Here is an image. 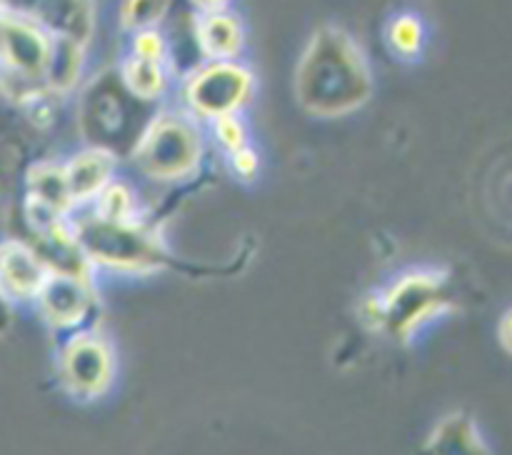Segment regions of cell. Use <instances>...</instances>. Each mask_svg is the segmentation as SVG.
<instances>
[{"mask_svg":"<svg viewBox=\"0 0 512 455\" xmlns=\"http://www.w3.org/2000/svg\"><path fill=\"white\" fill-rule=\"evenodd\" d=\"M88 210L103 220L140 218V205L138 198H135V190L130 188L125 180L118 178H113L103 190H100L98 198L88 205Z\"/></svg>","mask_w":512,"mask_h":455,"instance_id":"ffe728a7","label":"cell"},{"mask_svg":"<svg viewBox=\"0 0 512 455\" xmlns=\"http://www.w3.org/2000/svg\"><path fill=\"white\" fill-rule=\"evenodd\" d=\"M115 70H118V78L125 85V90L138 100H145V103L160 105L173 90V65L153 63V60L133 58V55L125 53L120 63L115 65Z\"/></svg>","mask_w":512,"mask_h":455,"instance_id":"2e32d148","label":"cell"},{"mask_svg":"<svg viewBox=\"0 0 512 455\" xmlns=\"http://www.w3.org/2000/svg\"><path fill=\"white\" fill-rule=\"evenodd\" d=\"M88 48L90 45L78 40L55 38L48 73H45V90L50 98H65L75 93L88 78Z\"/></svg>","mask_w":512,"mask_h":455,"instance_id":"e0dca14e","label":"cell"},{"mask_svg":"<svg viewBox=\"0 0 512 455\" xmlns=\"http://www.w3.org/2000/svg\"><path fill=\"white\" fill-rule=\"evenodd\" d=\"M258 93L255 70L240 60H200L180 80V108L208 125L220 115L245 113Z\"/></svg>","mask_w":512,"mask_h":455,"instance_id":"52a82bcc","label":"cell"},{"mask_svg":"<svg viewBox=\"0 0 512 455\" xmlns=\"http://www.w3.org/2000/svg\"><path fill=\"white\" fill-rule=\"evenodd\" d=\"M498 335H500V345H503V350L505 353H510V310H505L503 320H500Z\"/></svg>","mask_w":512,"mask_h":455,"instance_id":"484cf974","label":"cell"},{"mask_svg":"<svg viewBox=\"0 0 512 455\" xmlns=\"http://www.w3.org/2000/svg\"><path fill=\"white\" fill-rule=\"evenodd\" d=\"M235 0H188L193 13H215V10L233 8Z\"/></svg>","mask_w":512,"mask_h":455,"instance_id":"d4e9b609","label":"cell"},{"mask_svg":"<svg viewBox=\"0 0 512 455\" xmlns=\"http://www.w3.org/2000/svg\"><path fill=\"white\" fill-rule=\"evenodd\" d=\"M50 268L33 243L18 238L0 240V293L13 305H33Z\"/></svg>","mask_w":512,"mask_h":455,"instance_id":"7c38bea8","label":"cell"},{"mask_svg":"<svg viewBox=\"0 0 512 455\" xmlns=\"http://www.w3.org/2000/svg\"><path fill=\"white\" fill-rule=\"evenodd\" d=\"M160 105L130 95L120 83L118 70L103 68L85 78L78 88V128L85 145L110 150L125 158L148 120Z\"/></svg>","mask_w":512,"mask_h":455,"instance_id":"277c9868","label":"cell"},{"mask_svg":"<svg viewBox=\"0 0 512 455\" xmlns=\"http://www.w3.org/2000/svg\"><path fill=\"white\" fill-rule=\"evenodd\" d=\"M70 225L95 273L150 275L170 260L163 235L140 218L103 220L88 208H78L70 215Z\"/></svg>","mask_w":512,"mask_h":455,"instance_id":"3957f363","label":"cell"},{"mask_svg":"<svg viewBox=\"0 0 512 455\" xmlns=\"http://www.w3.org/2000/svg\"><path fill=\"white\" fill-rule=\"evenodd\" d=\"M78 210L65 180L63 163L58 160H38L25 173V218L30 228L63 220Z\"/></svg>","mask_w":512,"mask_h":455,"instance_id":"8fae6325","label":"cell"},{"mask_svg":"<svg viewBox=\"0 0 512 455\" xmlns=\"http://www.w3.org/2000/svg\"><path fill=\"white\" fill-rule=\"evenodd\" d=\"M0 8L33 20L53 38L83 45L93 43L98 28V0H0Z\"/></svg>","mask_w":512,"mask_h":455,"instance_id":"30bf717a","label":"cell"},{"mask_svg":"<svg viewBox=\"0 0 512 455\" xmlns=\"http://www.w3.org/2000/svg\"><path fill=\"white\" fill-rule=\"evenodd\" d=\"M175 0H120L118 13V30L123 35L135 33L145 28H163L165 20L173 13Z\"/></svg>","mask_w":512,"mask_h":455,"instance_id":"d6986e66","label":"cell"},{"mask_svg":"<svg viewBox=\"0 0 512 455\" xmlns=\"http://www.w3.org/2000/svg\"><path fill=\"white\" fill-rule=\"evenodd\" d=\"M453 310L450 275L443 268H413L363 300L365 325L408 345Z\"/></svg>","mask_w":512,"mask_h":455,"instance_id":"7a4b0ae2","label":"cell"},{"mask_svg":"<svg viewBox=\"0 0 512 455\" xmlns=\"http://www.w3.org/2000/svg\"><path fill=\"white\" fill-rule=\"evenodd\" d=\"M208 138L213 140L215 148L220 150L223 155L235 153V150L245 148V145L253 143L250 138V128L248 120H245V113H233V115H220V118L210 120L208 125Z\"/></svg>","mask_w":512,"mask_h":455,"instance_id":"44dd1931","label":"cell"},{"mask_svg":"<svg viewBox=\"0 0 512 455\" xmlns=\"http://www.w3.org/2000/svg\"><path fill=\"white\" fill-rule=\"evenodd\" d=\"M190 35L200 60H240L248 48V25L235 8L193 13Z\"/></svg>","mask_w":512,"mask_h":455,"instance_id":"4fadbf2b","label":"cell"},{"mask_svg":"<svg viewBox=\"0 0 512 455\" xmlns=\"http://www.w3.org/2000/svg\"><path fill=\"white\" fill-rule=\"evenodd\" d=\"M425 455H493V450L485 443L473 415L450 413L430 433Z\"/></svg>","mask_w":512,"mask_h":455,"instance_id":"9a60e30c","label":"cell"},{"mask_svg":"<svg viewBox=\"0 0 512 455\" xmlns=\"http://www.w3.org/2000/svg\"><path fill=\"white\" fill-rule=\"evenodd\" d=\"M118 155L95 145H83L63 160L65 180L78 208H88L100 190L118 175Z\"/></svg>","mask_w":512,"mask_h":455,"instance_id":"5bb4252c","label":"cell"},{"mask_svg":"<svg viewBox=\"0 0 512 455\" xmlns=\"http://www.w3.org/2000/svg\"><path fill=\"white\" fill-rule=\"evenodd\" d=\"M293 93L313 118L335 120L358 113L375 93V73L363 43L340 23H323L298 55Z\"/></svg>","mask_w":512,"mask_h":455,"instance_id":"6da1fadb","label":"cell"},{"mask_svg":"<svg viewBox=\"0 0 512 455\" xmlns=\"http://www.w3.org/2000/svg\"><path fill=\"white\" fill-rule=\"evenodd\" d=\"M13 323H15V305L0 293V338L10 333Z\"/></svg>","mask_w":512,"mask_h":455,"instance_id":"cb8c5ba5","label":"cell"},{"mask_svg":"<svg viewBox=\"0 0 512 455\" xmlns=\"http://www.w3.org/2000/svg\"><path fill=\"white\" fill-rule=\"evenodd\" d=\"M40 320L55 333H73V330L90 328L95 313L100 308L95 278H80V275L50 273L43 290L33 300Z\"/></svg>","mask_w":512,"mask_h":455,"instance_id":"9c48e42d","label":"cell"},{"mask_svg":"<svg viewBox=\"0 0 512 455\" xmlns=\"http://www.w3.org/2000/svg\"><path fill=\"white\" fill-rule=\"evenodd\" d=\"M208 135L183 108H158L135 140L128 158L153 183L173 185L193 178L205 160Z\"/></svg>","mask_w":512,"mask_h":455,"instance_id":"5b68a950","label":"cell"},{"mask_svg":"<svg viewBox=\"0 0 512 455\" xmlns=\"http://www.w3.org/2000/svg\"><path fill=\"white\" fill-rule=\"evenodd\" d=\"M55 375L60 388L78 403L105 398L118 378L115 345L95 325L73 330L55 353Z\"/></svg>","mask_w":512,"mask_h":455,"instance_id":"ba28073f","label":"cell"},{"mask_svg":"<svg viewBox=\"0 0 512 455\" xmlns=\"http://www.w3.org/2000/svg\"><path fill=\"white\" fill-rule=\"evenodd\" d=\"M225 160H228L230 173H233L240 183H255L260 170H263V158H260V150L255 148L253 143L235 150V153L225 155Z\"/></svg>","mask_w":512,"mask_h":455,"instance_id":"603a6c76","label":"cell"},{"mask_svg":"<svg viewBox=\"0 0 512 455\" xmlns=\"http://www.w3.org/2000/svg\"><path fill=\"white\" fill-rule=\"evenodd\" d=\"M385 45L400 63H418L428 48V25L415 10H398L385 23Z\"/></svg>","mask_w":512,"mask_h":455,"instance_id":"ac0fdd59","label":"cell"},{"mask_svg":"<svg viewBox=\"0 0 512 455\" xmlns=\"http://www.w3.org/2000/svg\"><path fill=\"white\" fill-rule=\"evenodd\" d=\"M125 53L133 55V58L153 60V63H165L175 68L173 40L168 38V33H165L163 28H145L130 33Z\"/></svg>","mask_w":512,"mask_h":455,"instance_id":"7402d4cb","label":"cell"},{"mask_svg":"<svg viewBox=\"0 0 512 455\" xmlns=\"http://www.w3.org/2000/svg\"><path fill=\"white\" fill-rule=\"evenodd\" d=\"M55 38L33 20L0 8V95L33 110L50 100L45 90Z\"/></svg>","mask_w":512,"mask_h":455,"instance_id":"8992f818","label":"cell"}]
</instances>
